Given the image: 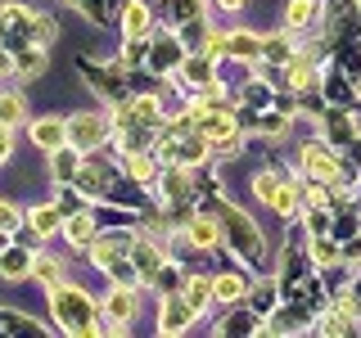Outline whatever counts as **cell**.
Returning a JSON list of instances; mask_svg holds the SVG:
<instances>
[{
    "label": "cell",
    "mask_w": 361,
    "mask_h": 338,
    "mask_svg": "<svg viewBox=\"0 0 361 338\" xmlns=\"http://www.w3.org/2000/svg\"><path fill=\"white\" fill-rule=\"evenodd\" d=\"M330 135H334V140H348V135H353V131H348V118H343V113H330Z\"/></svg>",
    "instance_id": "836d02e7"
},
{
    "label": "cell",
    "mask_w": 361,
    "mask_h": 338,
    "mask_svg": "<svg viewBox=\"0 0 361 338\" xmlns=\"http://www.w3.org/2000/svg\"><path fill=\"white\" fill-rule=\"evenodd\" d=\"M312 253H316V262H334V244H321V239H316Z\"/></svg>",
    "instance_id": "e575fe53"
},
{
    "label": "cell",
    "mask_w": 361,
    "mask_h": 338,
    "mask_svg": "<svg viewBox=\"0 0 361 338\" xmlns=\"http://www.w3.org/2000/svg\"><path fill=\"white\" fill-rule=\"evenodd\" d=\"M185 54L176 50V41L167 37V41H158V50H154V68H172V63H180Z\"/></svg>",
    "instance_id": "484cf974"
},
{
    "label": "cell",
    "mask_w": 361,
    "mask_h": 338,
    "mask_svg": "<svg viewBox=\"0 0 361 338\" xmlns=\"http://www.w3.org/2000/svg\"><path fill=\"white\" fill-rule=\"evenodd\" d=\"M221 221H226V230L221 234H231L235 248H240L244 257H253L257 248H262V234H257V225L244 217V212H235V208H221Z\"/></svg>",
    "instance_id": "3957f363"
},
{
    "label": "cell",
    "mask_w": 361,
    "mask_h": 338,
    "mask_svg": "<svg viewBox=\"0 0 361 338\" xmlns=\"http://www.w3.org/2000/svg\"><path fill=\"white\" fill-rule=\"evenodd\" d=\"M199 9H203V0H172V14L180 23H199Z\"/></svg>",
    "instance_id": "1f68e13d"
},
{
    "label": "cell",
    "mask_w": 361,
    "mask_h": 338,
    "mask_svg": "<svg viewBox=\"0 0 361 338\" xmlns=\"http://www.w3.org/2000/svg\"><path fill=\"white\" fill-rule=\"evenodd\" d=\"M271 208H276L280 217H293V212H298V189H293V185H280L276 199H271Z\"/></svg>",
    "instance_id": "ffe728a7"
},
{
    "label": "cell",
    "mask_w": 361,
    "mask_h": 338,
    "mask_svg": "<svg viewBox=\"0 0 361 338\" xmlns=\"http://www.w3.org/2000/svg\"><path fill=\"white\" fill-rule=\"evenodd\" d=\"M68 144H73L77 154L99 149V144H104V118H95V113H73V118H68Z\"/></svg>",
    "instance_id": "7a4b0ae2"
},
{
    "label": "cell",
    "mask_w": 361,
    "mask_h": 338,
    "mask_svg": "<svg viewBox=\"0 0 361 338\" xmlns=\"http://www.w3.org/2000/svg\"><path fill=\"white\" fill-rule=\"evenodd\" d=\"M14 225H18V208L0 199V230H14Z\"/></svg>",
    "instance_id": "d6a6232c"
},
{
    "label": "cell",
    "mask_w": 361,
    "mask_h": 338,
    "mask_svg": "<svg viewBox=\"0 0 361 338\" xmlns=\"http://www.w3.org/2000/svg\"><path fill=\"white\" fill-rule=\"evenodd\" d=\"M185 189H190V176L180 172V167H172V172H167V180H163V194H167V199L176 203L180 194H185Z\"/></svg>",
    "instance_id": "4316f807"
},
{
    "label": "cell",
    "mask_w": 361,
    "mask_h": 338,
    "mask_svg": "<svg viewBox=\"0 0 361 338\" xmlns=\"http://www.w3.org/2000/svg\"><path fill=\"white\" fill-rule=\"evenodd\" d=\"M316 14V0H289V9H285V18H289V27H302Z\"/></svg>",
    "instance_id": "d4e9b609"
},
{
    "label": "cell",
    "mask_w": 361,
    "mask_h": 338,
    "mask_svg": "<svg viewBox=\"0 0 361 338\" xmlns=\"http://www.w3.org/2000/svg\"><path fill=\"white\" fill-rule=\"evenodd\" d=\"M131 248V234H104V239H95V248H90V257H95L99 266H113L122 253Z\"/></svg>",
    "instance_id": "ba28073f"
},
{
    "label": "cell",
    "mask_w": 361,
    "mask_h": 338,
    "mask_svg": "<svg viewBox=\"0 0 361 338\" xmlns=\"http://www.w3.org/2000/svg\"><path fill=\"white\" fill-rule=\"evenodd\" d=\"M131 176L140 180V185H149V180L158 176V163H154L149 154H131Z\"/></svg>",
    "instance_id": "7402d4cb"
},
{
    "label": "cell",
    "mask_w": 361,
    "mask_h": 338,
    "mask_svg": "<svg viewBox=\"0 0 361 338\" xmlns=\"http://www.w3.org/2000/svg\"><path fill=\"white\" fill-rule=\"evenodd\" d=\"M185 77H190V82H208V77H212V59H208V54L185 59Z\"/></svg>",
    "instance_id": "f546056e"
},
{
    "label": "cell",
    "mask_w": 361,
    "mask_h": 338,
    "mask_svg": "<svg viewBox=\"0 0 361 338\" xmlns=\"http://www.w3.org/2000/svg\"><path fill=\"white\" fill-rule=\"evenodd\" d=\"M221 239H226V234H221V225L212 217H195V221H190V244H195V248H212Z\"/></svg>",
    "instance_id": "30bf717a"
},
{
    "label": "cell",
    "mask_w": 361,
    "mask_h": 338,
    "mask_svg": "<svg viewBox=\"0 0 361 338\" xmlns=\"http://www.w3.org/2000/svg\"><path fill=\"white\" fill-rule=\"evenodd\" d=\"M54 320H59V330H73V334L104 330V325L95 320V302L73 284H54Z\"/></svg>",
    "instance_id": "6da1fadb"
},
{
    "label": "cell",
    "mask_w": 361,
    "mask_h": 338,
    "mask_svg": "<svg viewBox=\"0 0 361 338\" xmlns=\"http://www.w3.org/2000/svg\"><path fill=\"white\" fill-rule=\"evenodd\" d=\"M180 298L195 307V315L208 307V298H212V275H195V280H185V289H180Z\"/></svg>",
    "instance_id": "8fae6325"
},
{
    "label": "cell",
    "mask_w": 361,
    "mask_h": 338,
    "mask_svg": "<svg viewBox=\"0 0 361 338\" xmlns=\"http://www.w3.org/2000/svg\"><path fill=\"white\" fill-rule=\"evenodd\" d=\"M104 311L113 315V330H122V325L131 320V311H135V289H131V284H118V289H109V298H104Z\"/></svg>",
    "instance_id": "8992f818"
},
{
    "label": "cell",
    "mask_w": 361,
    "mask_h": 338,
    "mask_svg": "<svg viewBox=\"0 0 361 338\" xmlns=\"http://www.w3.org/2000/svg\"><path fill=\"white\" fill-rule=\"evenodd\" d=\"M190 320H195V307H190L185 298H176V293H167L163 315H158V330H163V334H180Z\"/></svg>",
    "instance_id": "277c9868"
},
{
    "label": "cell",
    "mask_w": 361,
    "mask_h": 338,
    "mask_svg": "<svg viewBox=\"0 0 361 338\" xmlns=\"http://www.w3.org/2000/svg\"><path fill=\"white\" fill-rule=\"evenodd\" d=\"M73 5H82V0H73Z\"/></svg>",
    "instance_id": "f35d334b"
},
{
    "label": "cell",
    "mask_w": 361,
    "mask_h": 338,
    "mask_svg": "<svg viewBox=\"0 0 361 338\" xmlns=\"http://www.w3.org/2000/svg\"><path fill=\"white\" fill-rule=\"evenodd\" d=\"M5 73H14V54H9L5 45H0V77H5Z\"/></svg>",
    "instance_id": "8d00e7d4"
},
{
    "label": "cell",
    "mask_w": 361,
    "mask_h": 338,
    "mask_svg": "<svg viewBox=\"0 0 361 338\" xmlns=\"http://www.w3.org/2000/svg\"><path fill=\"white\" fill-rule=\"evenodd\" d=\"M77 172H82V158H77V149L59 144V149H54V180H73Z\"/></svg>",
    "instance_id": "5bb4252c"
},
{
    "label": "cell",
    "mask_w": 361,
    "mask_h": 338,
    "mask_svg": "<svg viewBox=\"0 0 361 338\" xmlns=\"http://www.w3.org/2000/svg\"><path fill=\"white\" fill-rule=\"evenodd\" d=\"M226 54H235V59H257V54H262V41H257L253 32H235V37L226 41Z\"/></svg>",
    "instance_id": "4fadbf2b"
},
{
    "label": "cell",
    "mask_w": 361,
    "mask_h": 338,
    "mask_svg": "<svg viewBox=\"0 0 361 338\" xmlns=\"http://www.w3.org/2000/svg\"><path fill=\"white\" fill-rule=\"evenodd\" d=\"M302 167H307V176H316V180L338 176V158L325 149V144H307V149H302Z\"/></svg>",
    "instance_id": "5b68a950"
},
{
    "label": "cell",
    "mask_w": 361,
    "mask_h": 338,
    "mask_svg": "<svg viewBox=\"0 0 361 338\" xmlns=\"http://www.w3.org/2000/svg\"><path fill=\"white\" fill-rule=\"evenodd\" d=\"M27 221H32V230H37V234H54V230H59V208H37Z\"/></svg>",
    "instance_id": "d6986e66"
},
{
    "label": "cell",
    "mask_w": 361,
    "mask_h": 338,
    "mask_svg": "<svg viewBox=\"0 0 361 338\" xmlns=\"http://www.w3.org/2000/svg\"><path fill=\"white\" fill-rule=\"evenodd\" d=\"M135 266H140L145 280H154V270L163 266V253H158L154 244H135Z\"/></svg>",
    "instance_id": "2e32d148"
},
{
    "label": "cell",
    "mask_w": 361,
    "mask_h": 338,
    "mask_svg": "<svg viewBox=\"0 0 361 338\" xmlns=\"http://www.w3.org/2000/svg\"><path fill=\"white\" fill-rule=\"evenodd\" d=\"M82 185L90 189V194H99V189H109V172H99V167H82Z\"/></svg>",
    "instance_id": "4dcf8cb0"
},
{
    "label": "cell",
    "mask_w": 361,
    "mask_h": 338,
    "mask_svg": "<svg viewBox=\"0 0 361 338\" xmlns=\"http://www.w3.org/2000/svg\"><path fill=\"white\" fill-rule=\"evenodd\" d=\"M262 59L289 63V37H267V41H262Z\"/></svg>",
    "instance_id": "603a6c76"
},
{
    "label": "cell",
    "mask_w": 361,
    "mask_h": 338,
    "mask_svg": "<svg viewBox=\"0 0 361 338\" xmlns=\"http://www.w3.org/2000/svg\"><path fill=\"white\" fill-rule=\"evenodd\" d=\"M276 189H280V176H276V172H257V176H253V194L262 199V203L276 199Z\"/></svg>",
    "instance_id": "cb8c5ba5"
},
{
    "label": "cell",
    "mask_w": 361,
    "mask_h": 338,
    "mask_svg": "<svg viewBox=\"0 0 361 338\" xmlns=\"http://www.w3.org/2000/svg\"><path fill=\"white\" fill-rule=\"evenodd\" d=\"M23 118V99L18 95H0V127H14Z\"/></svg>",
    "instance_id": "f1b7e54d"
},
{
    "label": "cell",
    "mask_w": 361,
    "mask_h": 338,
    "mask_svg": "<svg viewBox=\"0 0 361 338\" xmlns=\"http://www.w3.org/2000/svg\"><path fill=\"white\" fill-rule=\"evenodd\" d=\"M32 144H41V149H59V144H68V122L59 118H41L37 127H32Z\"/></svg>",
    "instance_id": "52a82bcc"
},
{
    "label": "cell",
    "mask_w": 361,
    "mask_h": 338,
    "mask_svg": "<svg viewBox=\"0 0 361 338\" xmlns=\"http://www.w3.org/2000/svg\"><path fill=\"white\" fill-rule=\"evenodd\" d=\"M9 149H14V135H9V127H0V163L9 158Z\"/></svg>",
    "instance_id": "d590c367"
},
{
    "label": "cell",
    "mask_w": 361,
    "mask_h": 338,
    "mask_svg": "<svg viewBox=\"0 0 361 338\" xmlns=\"http://www.w3.org/2000/svg\"><path fill=\"white\" fill-rule=\"evenodd\" d=\"M14 68L23 77H37V73H45V50H37V45H27V50L14 59Z\"/></svg>",
    "instance_id": "ac0fdd59"
},
{
    "label": "cell",
    "mask_w": 361,
    "mask_h": 338,
    "mask_svg": "<svg viewBox=\"0 0 361 338\" xmlns=\"http://www.w3.org/2000/svg\"><path fill=\"white\" fill-rule=\"evenodd\" d=\"M154 284L163 289V293H176V289H185V275H180L176 266H158L154 270Z\"/></svg>",
    "instance_id": "44dd1931"
},
{
    "label": "cell",
    "mask_w": 361,
    "mask_h": 338,
    "mask_svg": "<svg viewBox=\"0 0 361 338\" xmlns=\"http://www.w3.org/2000/svg\"><path fill=\"white\" fill-rule=\"evenodd\" d=\"M32 270H37L41 284H59V262L54 257H32Z\"/></svg>",
    "instance_id": "83f0119b"
},
{
    "label": "cell",
    "mask_w": 361,
    "mask_h": 338,
    "mask_svg": "<svg viewBox=\"0 0 361 338\" xmlns=\"http://www.w3.org/2000/svg\"><path fill=\"white\" fill-rule=\"evenodd\" d=\"M127 37L131 41H140V37H149V9L135 0V5H127Z\"/></svg>",
    "instance_id": "9a60e30c"
},
{
    "label": "cell",
    "mask_w": 361,
    "mask_h": 338,
    "mask_svg": "<svg viewBox=\"0 0 361 338\" xmlns=\"http://www.w3.org/2000/svg\"><path fill=\"white\" fill-rule=\"evenodd\" d=\"M240 293H244V280H240V275H212V298L235 302Z\"/></svg>",
    "instance_id": "e0dca14e"
},
{
    "label": "cell",
    "mask_w": 361,
    "mask_h": 338,
    "mask_svg": "<svg viewBox=\"0 0 361 338\" xmlns=\"http://www.w3.org/2000/svg\"><path fill=\"white\" fill-rule=\"evenodd\" d=\"M63 230H68V244H77V248H86L90 239H95V221H90L86 212H73Z\"/></svg>",
    "instance_id": "7c38bea8"
},
{
    "label": "cell",
    "mask_w": 361,
    "mask_h": 338,
    "mask_svg": "<svg viewBox=\"0 0 361 338\" xmlns=\"http://www.w3.org/2000/svg\"><path fill=\"white\" fill-rule=\"evenodd\" d=\"M217 5H221V9H240L244 0H217Z\"/></svg>",
    "instance_id": "74e56055"
},
{
    "label": "cell",
    "mask_w": 361,
    "mask_h": 338,
    "mask_svg": "<svg viewBox=\"0 0 361 338\" xmlns=\"http://www.w3.org/2000/svg\"><path fill=\"white\" fill-rule=\"evenodd\" d=\"M0 275H5V280L32 275V253H27V248H5V253H0Z\"/></svg>",
    "instance_id": "9c48e42d"
}]
</instances>
